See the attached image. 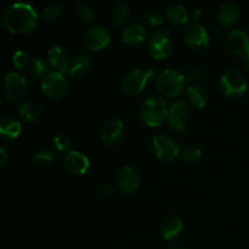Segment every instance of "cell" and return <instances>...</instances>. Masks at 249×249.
Listing matches in <instances>:
<instances>
[{
  "mask_svg": "<svg viewBox=\"0 0 249 249\" xmlns=\"http://www.w3.org/2000/svg\"><path fill=\"white\" fill-rule=\"evenodd\" d=\"M2 24L10 33H29L38 26V15L32 5L26 2H15L5 10L2 15Z\"/></svg>",
  "mask_w": 249,
  "mask_h": 249,
  "instance_id": "cell-1",
  "label": "cell"
},
{
  "mask_svg": "<svg viewBox=\"0 0 249 249\" xmlns=\"http://www.w3.org/2000/svg\"><path fill=\"white\" fill-rule=\"evenodd\" d=\"M167 102L158 96L148 97L141 104L140 118L143 123L151 128H157L167 122L168 117Z\"/></svg>",
  "mask_w": 249,
  "mask_h": 249,
  "instance_id": "cell-2",
  "label": "cell"
},
{
  "mask_svg": "<svg viewBox=\"0 0 249 249\" xmlns=\"http://www.w3.org/2000/svg\"><path fill=\"white\" fill-rule=\"evenodd\" d=\"M186 85V78L180 71L169 68L164 70L157 75L156 87L157 90L165 97H178L184 92Z\"/></svg>",
  "mask_w": 249,
  "mask_h": 249,
  "instance_id": "cell-3",
  "label": "cell"
},
{
  "mask_svg": "<svg viewBox=\"0 0 249 249\" xmlns=\"http://www.w3.org/2000/svg\"><path fill=\"white\" fill-rule=\"evenodd\" d=\"M219 87L224 96L231 100H240L247 94L249 84L242 72L237 70H229L221 75Z\"/></svg>",
  "mask_w": 249,
  "mask_h": 249,
  "instance_id": "cell-4",
  "label": "cell"
},
{
  "mask_svg": "<svg viewBox=\"0 0 249 249\" xmlns=\"http://www.w3.org/2000/svg\"><path fill=\"white\" fill-rule=\"evenodd\" d=\"M155 79H157V73L152 68L146 71L134 70L124 75L121 87L126 95H139L145 90L148 83Z\"/></svg>",
  "mask_w": 249,
  "mask_h": 249,
  "instance_id": "cell-5",
  "label": "cell"
},
{
  "mask_svg": "<svg viewBox=\"0 0 249 249\" xmlns=\"http://www.w3.org/2000/svg\"><path fill=\"white\" fill-rule=\"evenodd\" d=\"M68 87H70V83H68L67 78L61 73L50 71L45 77L41 78L40 89L43 94L49 99L56 100L63 97L67 94Z\"/></svg>",
  "mask_w": 249,
  "mask_h": 249,
  "instance_id": "cell-6",
  "label": "cell"
},
{
  "mask_svg": "<svg viewBox=\"0 0 249 249\" xmlns=\"http://www.w3.org/2000/svg\"><path fill=\"white\" fill-rule=\"evenodd\" d=\"M148 53L155 60H167L173 53V41L169 31H158L148 40Z\"/></svg>",
  "mask_w": 249,
  "mask_h": 249,
  "instance_id": "cell-7",
  "label": "cell"
},
{
  "mask_svg": "<svg viewBox=\"0 0 249 249\" xmlns=\"http://www.w3.org/2000/svg\"><path fill=\"white\" fill-rule=\"evenodd\" d=\"M152 146L155 150L156 157L163 162H172L177 160L181 153L179 143L168 135H156L152 139Z\"/></svg>",
  "mask_w": 249,
  "mask_h": 249,
  "instance_id": "cell-8",
  "label": "cell"
},
{
  "mask_svg": "<svg viewBox=\"0 0 249 249\" xmlns=\"http://www.w3.org/2000/svg\"><path fill=\"white\" fill-rule=\"evenodd\" d=\"M28 83L27 79L18 72H10L4 78V94L11 102L23 100L27 94Z\"/></svg>",
  "mask_w": 249,
  "mask_h": 249,
  "instance_id": "cell-9",
  "label": "cell"
},
{
  "mask_svg": "<svg viewBox=\"0 0 249 249\" xmlns=\"http://www.w3.org/2000/svg\"><path fill=\"white\" fill-rule=\"evenodd\" d=\"M190 114L191 112H190L189 104L186 101L179 100V101L174 102L168 111V125L174 131H184L189 124Z\"/></svg>",
  "mask_w": 249,
  "mask_h": 249,
  "instance_id": "cell-10",
  "label": "cell"
},
{
  "mask_svg": "<svg viewBox=\"0 0 249 249\" xmlns=\"http://www.w3.org/2000/svg\"><path fill=\"white\" fill-rule=\"evenodd\" d=\"M117 186L123 194H134L140 187L141 175L140 172L133 165H124L117 174Z\"/></svg>",
  "mask_w": 249,
  "mask_h": 249,
  "instance_id": "cell-11",
  "label": "cell"
},
{
  "mask_svg": "<svg viewBox=\"0 0 249 249\" xmlns=\"http://www.w3.org/2000/svg\"><path fill=\"white\" fill-rule=\"evenodd\" d=\"M184 41L187 46L194 49H204L211 44L208 31L199 22H194L184 31Z\"/></svg>",
  "mask_w": 249,
  "mask_h": 249,
  "instance_id": "cell-12",
  "label": "cell"
},
{
  "mask_svg": "<svg viewBox=\"0 0 249 249\" xmlns=\"http://www.w3.org/2000/svg\"><path fill=\"white\" fill-rule=\"evenodd\" d=\"M83 41L90 51H101L111 43V34L101 26H94L85 32Z\"/></svg>",
  "mask_w": 249,
  "mask_h": 249,
  "instance_id": "cell-13",
  "label": "cell"
},
{
  "mask_svg": "<svg viewBox=\"0 0 249 249\" xmlns=\"http://www.w3.org/2000/svg\"><path fill=\"white\" fill-rule=\"evenodd\" d=\"M63 168L74 177L84 175L90 168V160L87 156L80 151L71 150L63 156L62 160Z\"/></svg>",
  "mask_w": 249,
  "mask_h": 249,
  "instance_id": "cell-14",
  "label": "cell"
},
{
  "mask_svg": "<svg viewBox=\"0 0 249 249\" xmlns=\"http://www.w3.org/2000/svg\"><path fill=\"white\" fill-rule=\"evenodd\" d=\"M228 48L237 57H249V33L243 29H233L228 36Z\"/></svg>",
  "mask_w": 249,
  "mask_h": 249,
  "instance_id": "cell-15",
  "label": "cell"
},
{
  "mask_svg": "<svg viewBox=\"0 0 249 249\" xmlns=\"http://www.w3.org/2000/svg\"><path fill=\"white\" fill-rule=\"evenodd\" d=\"M124 124L119 118H111L102 125L100 138L104 145H117L124 136Z\"/></svg>",
  "mask_w": 249,
  "mask_h": 249,
  "instance_id": "cell-16",
  "label": "cell"
},
{
  "mask_svg": "<svg viewBox=\"0 0 249 249\" xmlns=\"http://www.w3.org/2000/svg\"><path fill=\"white\" fill-rule=\"evenodd\" d=\"M48 57L49 67L51 68L53 72L61 73L65 74L68 71V66H70V61H68V53L66 49L61 45H53L51 46L46 53Z\"/></svg>",
  "mask_w": 249,
  "mask_h": 249,
  "instance_id": "cell-17",
  "label": "cell"
},
{
  "mask_svg": "<svg viewBox=\"0 0 249 249\" xmlns=\"http://www.w3.org/2000/svg\"><path fill=\"white\" fill-rule=\"evenodd\" d=\"M241 18V9L232 1L224 2L218 12V21L221 27H233Z\"/></svg>",
  "mask_w": 249,
  "mask_h": 249,
  "instance_id": "cell-18",
  "label": "cell"
},
{
  "mask_svg": "<svg viewBox=\"0 0 249 249\" xmlns=\"http://www.w3.org/2000/svg\"><path fill=\"white\" fill-rule=\"evenodd\" d=\"M92 61L91 57L88 55H79L70 61L67 74L73 79H79L87 75L91 71Z\"/></svg>",
  "mask_w": 249,
  "mask_h": 249,
  "instance_id": "cell-19",
  "label": "cell"
},
{
  "mask_svg": "<svg viewBox=\"0 0 249 249\" xmlns=\"http://www.w3.org/2000/svg\"><path fill=\"white\" fill-rule=\"evenodd\" d=\"M184 229V223L179 216H167L163 219L160 226V232L164 240L173 241L175 237L180 235V232Z\"/></svg>",
  "mask_w": 249,
  "mask_h": 249,
  "instance_id": "cell-20",
  "label": "cell"
},
{
  "mask_svg": "<svg viewBox=\"0 0 249 249\" xmlns=\"http://www.w3.org/2000/svg\"><path fill=\"white\" fill-rule=\"evenodd\" d=\"M186 97L191 106H194L195 108L202 109L207 106L209 96L208 91L203 85L194 83L186 88Z\"/></svg>",
  "mask_w": 249,
  "mask_h": 249,
  "instance_id": "cell-21",
  "label": "cell"
},
{
  "mask_svg": "<svg viewBox=\"0 0 249 249\" xmlns=\"http://www.w3.org/2000/svg\"><path fill=\"white\" fill-rule=\"evenodd\" d=\"M146 39V31L142 24L134 23L126 27L121 36L122 43L128 46H138Z\"/></svg>",
  "mask_w": 249,
  "mask_h": 249,
  "instance_id": "cell-22",
  "label": "cell"
},
{
  "mask_svg": "<svg viewBox=\"0 0 249 249\" xmlns=\"http://www.w3.org/2000/svg\"><path fill=\"white\" fill-rule=\"evenodd\" d=\"M21 131V123L16 118H14L10 114H2L0 117V135L2 138L12 140V139L18 138Z\"/></svg>",
  "mask_w": 249,
  "mask_h": 249,
  "instance_id": "cell-23",
  "label": "cell"
},
{
  "mask_svg": "<svg viewBox=\"0 0 249 249\" xmlns=\"http://www.w3.org/2000/svg\"><path fill=\"white\" fill-rule=\"evenodd\" d=\"M17 113L22 119L29 122V123H33L40 117L41 107L36 101H26L18 107Z\"/></svg>",
  "mask_w": 249,
  "mask_h": 249,
  "instance_id": "cell-24",
  "label": "cell"
},
{
  "mask_svg": "<svg viewBox=\"0 0 249 249\" xmlns=\"http://www.w3.org/2000/svg\"><path fill=\"white\" fill-rule=\"evenodd\" d=\"M165 16L174 24H185L190 18L189 11L181 4H172L168 6L165 10Z\"/></svg>",
  "mask_w": 249,
  "mask_h": 249,
  "instance_id": "cell-25",
  "label": "cell"
},
{
  "mask_svg": "<svg viewBox=\"0 0 249 249\" xmlns=\"http://www.w3.org/2000/svg\"><path fill=\"white\" fill-rule=\"evenodd\" d=\"M129 16H130V10L128 5L118 1L112 10V23L118 27L124 26L128 22Z\"/></svg>",
  "mask_w": 249,
  "mask_h": 249,
  "instance_id": "cell-26",
  "label": "cell"
},
{
  "mask_svg": "<svg viewBox=\"0 0 249 249\" xmlns=\"http://www.w3.org/2000/svg\"><path fill=\"white\" fill-rule=\"evenodd\" d=\"M56 152L53 148H41L38 152H36L33 157L34 164L39 165V167H48L55 162Z\"/></svg>",
  "mask_w": 249,
  "mask_h": 249,
  "instance_id": "cell-27",
  "label": "cell"
},
{
  "mask_svg": "<svg viewBox=\"0 0 249 249\" xmlns=\"http://www.w3.org/2000/svg\"><path fill=\"white\" fill-rule=\"evenodd\" d=\"M49 68L50 67H49L48 61H45L41 57L34 58V60L31 61V63H29V73L36 78L45 77V75L50 72Z\"/></svg>",
  "mask_w": 249,
  "mask_h": 249,
  "instance_id": "cell-28",
  "label": "cell"
},
{
  "mask_svg": "<svg viewBox=\"0 0 249 249\" xmlns=\"http://www.w3.org/2000/svg\"><path fill=\"white\" fill-rule=\"evenodd\" d=\"M180 157L184 162L186 163H197L202 160L203 157V152H202L201 148L196 145H189L181 150L180 153Z\"/></svg>",
  "mask_w": 249,
  "mask_h": 249,
  "instance_id": "cell-29",
  "label": "cell"
},
{
  "mask_svg": "<svg viewBox=\"0 0 249 249\" xmlns=\"http://www.w3.org/2000/svg\"><path fill=\"white\" fill-rule=\"evenodd\" d=\"M61 16H62V9L56 5H48L41 10V19L44 22L53 23V22L58 21Z\"/></svg>",
  "mask_w": 249,
  "mask_h": 249,
  "instance_id": "cell-30",
  "label": "cell"
},
{
  "mask_svg": "<svg viewBox=\"0 0 249 249\" xmlns=\"http://www.w3.org/2000/svg\"><path fill=\"white\" fill-rule=\"evenodd\" d=\"M77 16L79 17L80 21L88 24L92 23V21H94V11L84 1H79L77 4Z\"/></svg>",
  "mask_w": 249,
  "mask_h": 249,
  "instance_id": "cell-31",
  "label": "cell"
},
{
  "mask_svg": "<svg viewBox=\"0 0 249 249\" xmlns=\"http://www.w3.org/2000/svg\"><path fill=\"white\" fill-rule=\"evenodd\" d=\"M145 22L151 27H160L164 23V16L157 9H150L145 14Z\"/></svg>",
  "mask_w": 249,
  "mask_h": 249,
  "instance_id": "cell-32",
  "label": "cell"
},
{
  "mask_svg": "<svg viewBox=\"0 0 249 249\" xmlns=\"http://www.w3.org/2000/svg\"><path fill=\"white\" fill-rule=\"evenodd\" d=\"M29 63V56L26 51L17 50L12 55V65L16 68H23Z\"/></svg>",
  "mask_w": 249,
  "mask_h": 249,
  "instance_id": "cell-33",
  "label": "cell"
},
{
  "mask_svg": "<svg viewBox=\"0 0 249 249\" xmlns=\"http://www.w3.org/2000/svg\"><path fill=\"white\" fill-rule=\"evenodd\" d=\"M53 147L56 148L60 152H66L67 153L71 147V140L66 135H56L53 140Z\"/></svg>",
  "mask_w": 249,
  "mask_h": 249,
  "instance_id": "cell-34",
  "label": "cell"
},
{
  "mask_svg": "<svg viewBox=\"0 0 249 249\" xmlns=\"http://www.w3.org/2000/svg\"><path fill=\"white\" fill-rule=\"evenodd\" d=\"M203 73V70L199 65H190L187 66L186 71H185L184 75L187 80H197Z\"/></svg>",
  "mask_w": 249,
  "mask_h": 249,
  "instance_id": "cell-35",
  "label": "cell"
},
{
  "mask_svg": "<svg viewBox=\"0 0 249 249\" xmlns=\"http://www.w3.org/2000/svg\"><path fill=\"white\" fill-rule=\"evenodd\" d=\"M113 192V186L111 184H108V182H101L96 189V195L102 199H107L109 197H112Z\"/></svg>",
  "mask_w": 249,
  "mask_h": 249,
  "instance_id": "cell-36",
  "label": "cell"
},
{
  "mask_svg": "<svg viewBox=\"0 0 249 249\" xmlns=\"http://www.w3.org/2000/svg\"><path fill=\"white\" fill-rule=\"evenodd\" d=\"M7 160H9V155H7V151L5 150L4 147H1V146H0V169H2V168L6 165Z\"/></svg>",
  "mask_w": 249,
  "mask_h": 249,
  "instance_id": "cell-37",
  "label": "cell"
},
{
  "mask_svg": "<svg viewBox=\"0 0 249 249\" xmlns=\"http://www.w3.org/2000/svg\"><path fill=\"white\" fill-rule=\"evenodd\" d=\"M169 249H189V248L186 247L185 243L180 242V241H173V242L170 243Z\"/></svg>",
  "mask_w": 249,
  "mask_h": 249,
  "instance_id": "cell-38",
  "label": "cell"
},
{
  "mask_svg": "<svg viewBox=\"0 0 249 249\" xmlns=\"http://www.w3.org/2000/svg\"><path fill=\"white\" fill-rule=\"evenodd\" d=\"M202 16V11L199 9H195L194 12H192V19L194 22H198V19L201 18Z\"/></svg>",
  "mask_w": 249,
  "mask_h": 249,
  "instance_id": "cell-39",
  "label": "cell"
},
{
  "mask_svg": "<svg viewBox=\"0 0 249 249\" xmlns=\"http://www.w3.org/2000/svg\"><path fill=\"white\" fill-rule=\"evenodd\" d=\"M243 66H245L246 70H247L249 72V57L246 58V60H243Z\"/></svg>",
  "mask_w": 249,
  "mask_h": 249,
  "instance_id": "cell-40",
  "label": "cell"
}]
</instances>
